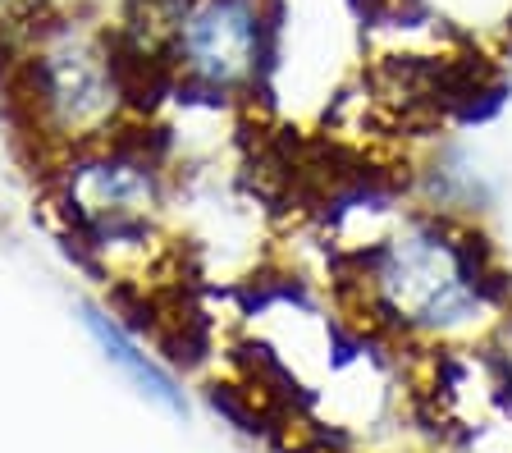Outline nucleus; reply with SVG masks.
<instances>
[{
  "mask_svg": "<svg viewBox=\"0 0 512 453\" xmlns=\"http://www.w3.org/2000/svg\"><path fill=\"white\" fill-rule=\"evenodd\" d=\"M23 101L51 138L87 142L106 133L128 101L124 46L83 19L46 23L23 60Z\"/></svg>",
  "mask_w": 512,
  "mask_h": 453,
  "instance_id": "1",
  "label": "nucleus"
},
{
  "mask_svg": "<svg viewBox=\"0 0 512 453\" xmlns=\"http://www.w3.org/2000/svg\"><path fill=\"white\" fill-rule=\"evenodd\" d=\"M371 302L412 330H462L485 307V280L471 243L439 225H407L366 266Z\"/></svg>",
  "mask_w": 512,
  "mask_h": 453,
  "instance_id": "2",
  "label": "nucleus"
},
{
  "mask_svg": "<svg viewBox=\"0 0 512 453\" xmlns=\"http://www.w3.org/2000/svg\"><path fill=\"white\" fill-rule=\"evenodd\" d=\"M266 0H174L160 60L206 92H243L266 60Z\"/></svg>",
  "mask_w": 512,
  "mask_h": 453,
  "instance_id": "3",
  "label": "nucleus"
},
{
  "mask_svg": "<svg viewBox=\"0 0 512 453\" xmlns=\"http://www.w3.org/2000/svg\"><path fill=\"white\" fill-rule=\"evenodd\" d=\"M64 206L96 238L133 234L156 206V170L128 151L87 156L64 174Z\"/></svg>",
  "mask_w": 512,
  "mask_h": 453,
  "instance_id": "4",
  "label": "nucleus"
},
{
  "mask_svg": "<svg viewBox=\"0 0 512 453\" xmlns=\"http://www.w3.org/2000/svg\"><path fill=\"white\" fill-rule=\"evenodd\" d=\"M83 321H87V330H92L96 344L106 348L110 362H115V367L124 371V376L133 380V385H138L142 394H147V399H156L160 408H170V412H183V394H179V385H174V380L165 376V367H156V362H151V357L142 353V348L133 344V339H128L115 321H110V316H101V312H92V307H87Z\"/></svg>",
  "mask_w": 512,
  "mask_h": 453,
  "instance_id": "5",
  "label": "nucleus"
}]
</instances>
